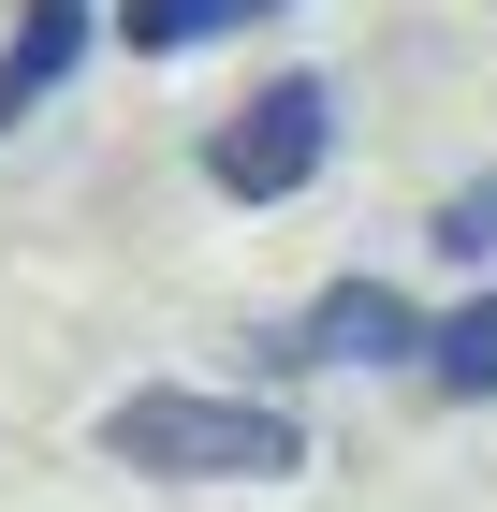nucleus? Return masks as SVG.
Returning <instances> with one entry per match:
<instances>
[{
    "label": "nucleus",
    "instance_id": "nucleus-1",
    "mask_svg": "<svg viewBox=\"0 0 497 512\" xmlns=\"http://www.w3.org/2000/svg\"><path fill=\"white\" fill-rule=\"evenodd\" d=\"M103 454L132 483H293L307 425L278 395H220V381H132L103 410Z\"/></svg>",
    "mask_w": 497,
    "mask_h": 512
},
{
    "label": "nucleus",
    "instance_id": "nucleus-4",
    "mask_svg": "<svg viewBox=\"0 0 497 512\" xmlns=\"http://www.w3.org/2000/svg\"><path fill=\"white\" fill-rule=\"evenodd\" d=\"M88 30H103V0H15V30H0V147H15V132L74 88Z\"/></svg>",
    "mask_w": 497,
    "mask_h": 512
},
{
    "label": "nucleus",
    "instance_id": "nucleus-7",
    "mask_svg": "<svg viewBox=\"0 0 497 512\" xmlns=\"http://www.w3.org/2000/svg\"><path fill=\"white\" fill-rule=\"evenodd\" d=\"M424 235L454 249V264H497V176H468V191L439 205V220H424Z\"/></svg>",
    "mask_w": 497,
    "mask_h": 512
},
{
    "label": "nucleus",
    "instance_id": "nucleus-5",
    "mask_svg": "<svg viewBox=\"0 0 497 512\" xmlns=\"http://www.w3.org/2000/svg\"><path fill=\"white\" fill-rule=\"evenodd\" d=\"M278 0H117V44L132 59H191V44H220V30H264Z\"/></svg>",
    "mask_w": 497,
    "mask_h": 512
},
{
    "label": "nucleus",
    "instance_id": "nucleus-3",
    "mask_svg": "<svg viewBox=\"0 0 497 512\" xmlns=\"http://www.w3.org/2000/svg\"><path fill=\"white\" fill-rule=\"evenodd\" d=\"M264 352L278 366H424V308L395 293V278H322Z\"/></svg>",
    "mask_w": 497,
    "mask_h": 512
},
{
    "label": "nucleus",
    "instance_id": "nucleus-2",
    "mask_svg": "<svg viewBox=\"0 0 497 512\" xmlns=\"http://www.w3.org/2000/svg\"><path fill=\"white\" fill-rule=\"evenodd\" d=\"M337 161V88L322 74H264L234 118H205V191L220 205H293Z\"/></svg>",
    "mask_w": 497,
    "mask_h": 512
},
{
    "label": "nucleus",
    "instance_id": "nucleus-6",
    "mask_svg": "<svg viewBox=\"0 0 497 512\" xmlns=\"http://www.w3.org/2000/svg\"><path fill=\"white\" fill-rule=\"evenodd\" d=\"M424 381H439V395H468V410L497 395V293H468V308H439V322H424Z\"/></svg>",
    "mask_w": 497,
    "mask_h": 512
}]
</instances>
